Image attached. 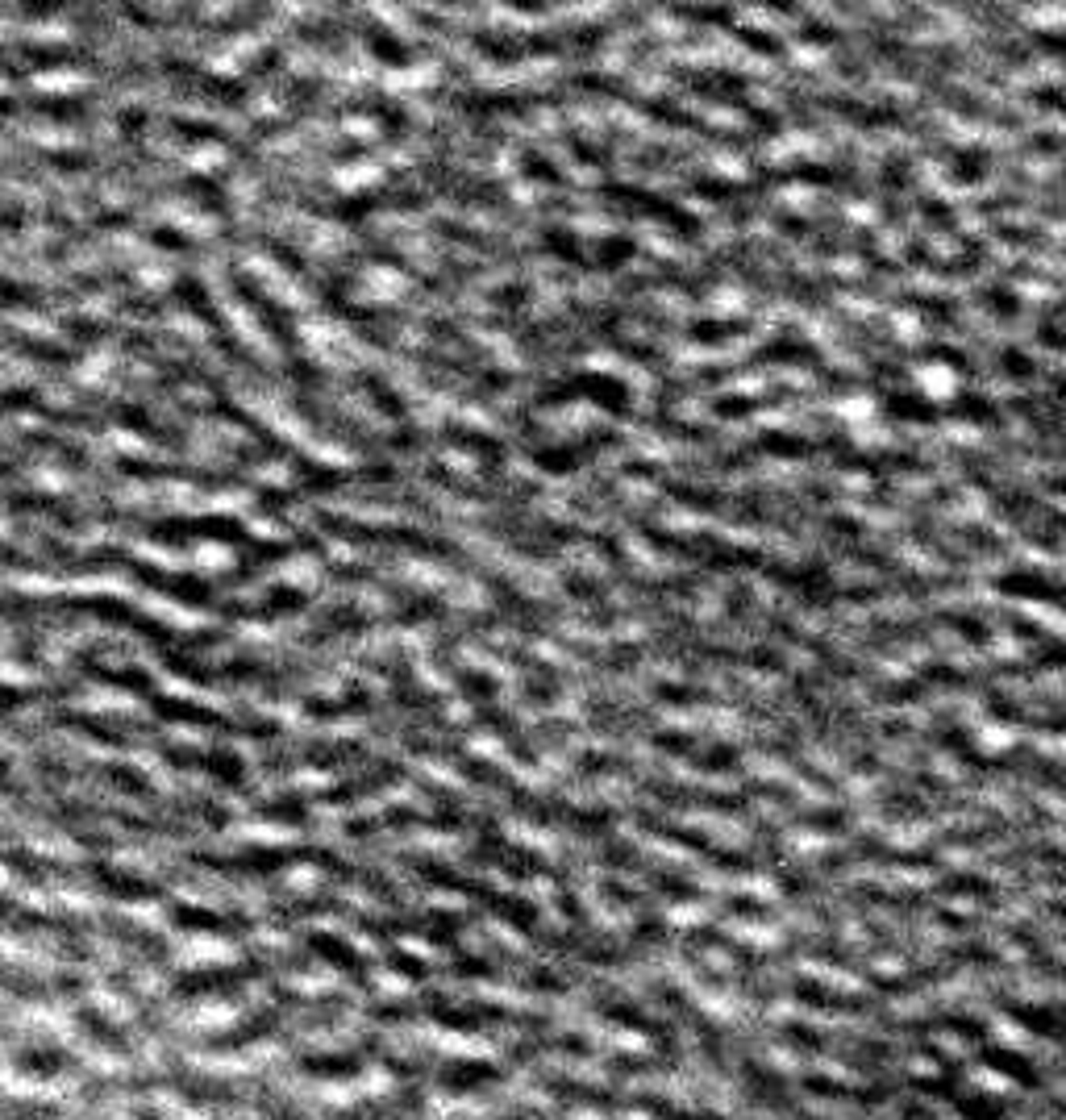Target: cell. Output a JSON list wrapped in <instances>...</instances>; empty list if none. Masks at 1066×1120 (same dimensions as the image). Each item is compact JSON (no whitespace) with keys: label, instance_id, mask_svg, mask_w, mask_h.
<instances>
[{"label":"cell","instance_id":"1","mask_svg":"<svg viewBox=\"0 0 1066 1120\" xmlns=\"http://www.w3.org/2000/svg\"><path fill=\"white\" fill-rule=\"evenodd\" d=\"M266 975L263 958H246L242 967H221V970H192V975H179L175 979V991L179 995H209V991H238L246 979H259Z\"/></svg>","mask_w":1066,"mask_h":1120},{"label":"cell","instance_id":"2","mask_svg":"<svg viewBox=\"0 0 1066 1120\" xmlns=\"http://www.w3.org/2000/svg\"><path fill=\"white\" fill-rule=\"evenodd\" d=\"M154 542H172V537H229V542H246V533L229 516H205V521H167L151 530Z\"/></svg>","mask_w":1066,"mask_h":1120},{"label":"cell","instance_id":"3","mask_svg":"<svg viewBox=\"0 0 1066 1120\" xmlns=\"http://www.w3.org/2000/svg\"><path fill=\"white\" fill-rule=\"evenodd\" d=\"M229 280H233V292H238V296H242V300H246L250 308L259 313V321H263V329H271V338H275L280 346H287V350H296V329L287 325L284 313H280L275 304L266 300V296H259V292H254V284H250L246 275H229Z\"/></svg>","mask_w":1066,"mask_h":1120},{"label":"cell","instance_id":"4","mask_svg":"<svg viewBox=\"0 0 1066 1120\" xmlns=\"http://www.w3.org/2000/svg\"><path fill=\"white\" fill-rule=\"evenodd\" d=\"M575 392H584V396L600 400V404H609V408H625V388L609 375H579L575 383H563L558 392H546L542 404H558V400H571Z\"/></svg>","mask_w":1066,"mask_h":1120},{"label":"cell","instance_id":"5","mask_svg":"<svg viewBox=\"0 0 1066 1120\" xmlns=\"http://www.w3.org/2000/svg\"><path fill=\"white\" fill-rule=\"evenodd\" d=\"M308 949H317L325 962H334V967L342 970V975H350V979H359V983H367V988H371V970H367V962H362L359 954L346 946L342 937H329V933H308Z\"/></svg>","mask_w":1066,"mask_h":1120},{"label":"cell","instance_id":"6","mask_svg":"<svg viewBox=\"0 0 1066 1120\" xmlns=\"http://www.w3.org/2000/svg\"><path fill=\"white\" fill-rule=\"evenodd\" d=\"M500 1079V1066L492 1063H450L438 1070V1083L442 1087H450V1091H476L483 1083H496Z\"/></svg>","mask_w":1066,"mask_h":1120},{"label":"cell","instance_id":"7","mask_svg":"<svg viewBox=\"0 0 1066 1120\" xmlns=\"http://www.w3.org/2000/svg\"><path fill=\"white\" fill-rule=\"evenodd\" d=\"M392 779H400V766H392V762H380L371 775H362V779H350V783H342V787H334V792H325V800L329 804H350V800H362V796H375L383 783H392Z\"/></svg>","mask_w":1066,"mask_h":1120},{"label":"cell","instance_id":"8","mask_svg":"<svg viewBox=\"0 0 1066 1120\" xmlns=\"http://www.w3.org/2000/svg\"><path fill=\"white\" fill-rule=\"evenodd\" d=\"M275 1025H280V1016H275V1012H254V1016H246L238 1029H229V1033H221V1037H213L209 1049H242V1045L259 1042V1037H266V1033H275Z\"/></svg>","mask_w":1066,"mask_h":1120},{"label":"cell","instance_id":"9","mask_svg":"<svg viewBox=\"0 0 1066 1120\" xmlns=\"http://www.w3.org/2000/svg\"><path fill=\"white\" fill-rule=\"evenodd\" d=\"M362 1063H367L362 1054H308V1058H300V1070L317 1075V1079H354Z\"/></svg>","mask_w":1066,"mask_h":1120},{"label":"cell","instance_id":"10","mask_svg":"<svg viewBox=\"0 0 1066 1120\" xmlns=\"http://www.w3.org/2000/svg\"><path fill=\"white\" fill-rule=\"evenodd\" d=\"M76 1021L96 1045H105V1049H113V1054H125V1049H130V1037H125V1033L105 1016V1012H96V1008H79Z\"/></svg>","mask_w":1066,"mask_h":1120},{"label":"cell","instance_id":"11","mask_svg":"<svg viewBox=\"0 0 1066 1120\" xmlns=\"http://www.w3.org/2000/svg\"><path fill=\"white\" fill-rule=\"evenodd\" d=\"M88 874H92L109 895H117V900H154L151 883H142V879H133V874H117V871H109V867H100V862H88Z\"/></svg>","mask_w":1066,"mask_h":1120},{"label":"cell","instance_id":"12","mask_svg":"<svg viewBox=\"0 0 1066 1120\" xmlns=\"http://www.w3.org/2000/svg\"><path fill=\"white\" fill-rule=\"evenodd\" d=\"M13 1066H17L21 1075L46 1079V1075H58V1070H71L76 1058H67L63 1049H38V1045H30V1049H21L17 1058H13Z\"/></svg>","mask_w":1066,"mask_h":1120},{"label":"cell","instance_id":"13","mask_svg":"<svg viewBox=\"0 0 1066 1120\" xmlns=\"http://www.w3.org/2000/svg\"><path fill=\"white\" fill-rule=\"evenodd\" d=\"M617 437L612 434H596V437H588V442H579V446H567V450H542V455H533L537 458V467H546V471H571L575 462H584L588 458V450H600V446H612Z\"/></svg>","mask_w":1066,"mask_h":1120},{"label":"cell","instance_id":"14","mask_svg":"<svg viewBox=\"0 0 1066 1120\" xmlns=\"http://www.w3.org/2000/svg\"><path fill=\"white\" fill-rule=\"evenodd\" d=\"M796 995L804 1004L813 1008H825V1012H867V1000H858V995H833V991H825L820 983H808V979H800L796 983Z\"/></svg>","mask_w":1066,"mask_h":1120},{"label":"cell","instance_id":"15","mask_svg":"<svg viewBox=\"0 0 1066 1120\" xmlns=\"http://www.w3.org/2000/svg\"><path fill=\"white\" fill-rule=\"evenodd\" d=\"M175 921L184 925V929H205V933H246V921L242 916H233V921H226V916H217V912H209V908H175Z\"/></svg>","mask_w":1066,"mask_h":1120},{"label":"cell","instance_id":"16","mask_svg":"<svg viewBox=\"0 0 1066 1120\" xmlns=\"http://www.w3.org/2000/svg\"><path fill=\"white\" fill-rule=\"evenodd\" d=\"M983 1063L991 1066V1070H1004V1075H1012L1016 1083H1025V1087H1037V1070H1033V1063H1025L1021 1054H1012V1049H983Z\"/></svg>","mask_w":1066,"mask_h":1120},{"label":"cell","instance_id":"17","mask_svg":"<svg viewBox=\"0 0 1066 1120\" xmlns=\"http://www.w3.org/2000/svg\"><path fill=\"white\" fill-rule=\"evenodd\" d=\"M1000 1008L1016 1016L1025 1029H1037V1033H1046V1037H1058V1008H1025V1004H1012V1000H1000Z\"/></svg>","mask_w":1066,"mask_h":1120},{"label":"cell","instance_id":"18","mask_svg":"<svg viewBox=\"0 0 1066 1120\" xmlns=\"http://www.w3.org/2000/svg\"><path fill=\"white\" fill-rule=\"evenodd\" d=\"M0 338L9 346H17L21 354H30V359H42V362H71L76 354H67L63 346H51V342H34V338H25L17 329H0Z\"/></svg>","mask_w":1066,"mask_h":1120},{"label":"cell","instance_id":"19","mask_svg":"<svg viewBox=\"0 0 1066 1120\" xmlns=\"http://www.w3.org/2000/svg\"><path fill=\"white\" fill-rule=\"evenodd\" d=\"M825 105H829L833 113L854 117L858 125H887V121H900V113H895V109H867V105H854V100H841V96H825Z\"/></svg>","mask_w":1066,"mask_h":1120},{"label":"cell","instance_id":"20","mask_svg":"<svg viewBox=\"0 0 1066 1120\" xmlns=\"http://www.w3.org/2000/svg\"><path fill=\"white\" fill-rule=\"evenodd\" d=\"M759 362H804V367H820L817 350L804 342H779V346H766L759 354Z\"/></svg>","mask_w":1066,"mask_h":1120},{"label":"cell","instance_id":"21","mask_svg":"<svg viewBox=\"0 0 1066 1120\" xmlns=\"http://www.w3.org/2000/svg\"><path fill=\"white\" fill-rule=\"evenodd\" d=\"M995 588L1000 591H1021V596H1042V600H1058V591L1049 588L1042 575H1004Z\"/></svg>","mask_w":1066,"mask_h":1120},{"label":"cell","instance_id":"22","mask_svg":"<svg viewBox=\"0 0 1066 1120\" xmlns=\"http://www.w3.org/2000/svg\"><path fill=\"white\" fill-rule=\"evenodd\" d=\"M100 779L117 783V787H121V792H130V796L151 800V783H146V775H138V771H130V766H100Z\"/></svg>","mask_w":1066,"mask_h":1120},{"label":"cell","instance_id":"23","mask_svg":"<svg viewBox=\"0 0 1066 1120\" xmlns=\"http://www.w3.org/2000/svg\"><path fill=\"white\" fill-rule=\"evenodd\" d=\"M367 704H371V700H367V692H359V687H354V692H350L346 700H334V704L308 700L305 708L313 712V717H342V712H359V708H367Z\"/></svg>","mask_w":1066,"mask_h":1120},{"label":"cell","instance_id":"24","mask_svg":"<svg viewBox=\"0 0 1066 1120\" xmlns=\"http://www.w3.org/2000/svg\"><path fill=\"white\" fill-rule=\"evenodd\" d=\"M958 1112L967 1120H1009V1112L1000 1108V1103H991V1100H983V1096H958Z\"/></svg>","mask_w":1066,"mask_h":1120},{"label":"cell","instance_id":"25","mask_svg":"<svg viewBox=\"0 0 1066 1120\" xmlns=\"http://www.w3.org/2000/svg\"><path fill=\"white\" fill-rule=\"evenodd\" d=\"M759 450H771V455H783V458H804V455H813L817 446H813V442H800V437L766 434V437H759Z\"/></svg>","mask_w":1066,"mask_h":1120},{"label":"cell","instance_id":"26","mask_svg":"<svg viewBox=\"0 0 1066 1120\" xmlns=\"http://www.w3.org/2000/svg\"><path fill=\"white\" fill-rule=\"evenodd\" d=\"M200 771H213L217 779H226V783H242V762L233 759V754H221V750H213L200 759Z\"/></svg>","mask_w":1066,"mask_h":1120},{"label":"cell","instance_id":"27","mask_svg":"<svg viewBox=\"0 0 1066 1120\" xmlns=\"http://www.w3.org/2000/svg\"><path fill=\"white\" fill-rule=\"evenodd\" d=\"M362 388L371 392V400L380 404V408L388 413V417H396V421L408 417V413H404V404H400V396H392V392L383 388V380H375V375H362Z\"/></svg>","mask_w":1066,"mask_h":1120},{"label":"cell","instance_id":"28","mask_svg":"<svg viewBox=\"0 0 1066 1120\" xmlns=\"http://www.w3.org/2000/svg\"><path fill=\"white\" fill-rule=\"evenodd\" d=\"M263 817L284 820V825H300V820H308V808L300 800H280V804H263Z\"/></svg>","mask_w":1066,"mask_h":1120},{"label":"cell","instance_id":"29","mask_svg":"<svg viewBox=\"0 0 1066 1120\" xmlns=\"http://www.w3.org/2000/svg\"><path fill=\"white\" fill-rule=\"evenodd\" d=\"M941 892H950V895H983L988 900V883L979 879V874H954V879H946L941 883Z\"/></svg>","mask_w":1066,"mask_h":1120},{"label":"cell","instance_id":"30","mask_svg":"<svg viewBox=\"0 0 1066 1120\" xmlns=\"http://www.w3.org/2000/svg\"><path fill=\"white\" fill-rule=\"evenodd\" d=\"M446 437H455V442H462V446H476V450H483V455L492 458H504V450H500V442H492V437H479V434H471V429H446Z\"/></svg>","mask_w":1066,"mask_h":1120},{"label":"cell","instance_id":"31","mask_svg":"<svg viewBox=\"0 0 1066 1120\" xmlns=\"http://www.w3.org/2000/svg\"><path fill=\"white\" fill-rule=\"evenodd\" d=\"M692 762H696L700 771H733V766H738V750L721 746V750H712V754H696Z\"/></svg>","mask_w":1066,"mask_h":1120},{"label":"cell","instance_id":"32","mask_svg":"<svg viewBox=\"0 0 1066 1120\" xmlns=\"http://www.w3.org/2000/svg\"><path fill=\"white\" fill-rule=\"evenodd\" d=\"M750 329V321H725V325H696L692 329V338H700V342H712V338H738V334H746Z\"/></svg>","mask_w":1066,"mask_h":1120},{"label":"cell","instance_id":"33","mask_svg":"<svg viewBox=\"0 0 1066 1120\" xmlns=\"http://www.w3.org/2000/svg\"><path fill=\"white\" fill-rule=\"evenodd\" d=\"M371 46H375V55H380V58H388V63H400V67H404V63L413 58V55H408V46H400V42H392L388 34H380V30L371 34Z\"/></svg>","mask_w":1066,"mask_h":1120},{"label":"cell","instance_id":"34","mask_svg":"<svg viewBox=\"0 0 1066 1120\" xmlns=\"http://www.w3.org/2000/svg\"><path fill=\"white\" fill-rule=\"evenodd\" d=\"M887 408H892V413H900V417L937 421V408H929V404H916V400H908V396H892V400H887Z\"/></svg>","mask_w":1066,"mask_h":1120},{"label":"cell","instance_id":"35","mask_svg":"<svg viewBox=\"0 0 1066 1120\" xmlns=\"http://www.w3.org/2000/svg\"><path fill=\"white\" fill-rule=\"evenodd\" d=\"M458 684H462V692H467L471 700H488V696H496V684L488 679V675H476V671H462V675H458Z\"/></svg>","mask_w":1066,"mask_h":1120},{"label":"cell","instance_id":"36","mask_svg":"<svg viewBox=\"0 0 1066 1120\" xmlns=\"http://www.w3.org/2000/svg\"><path fill=\"white\" fill-rule=\"evenodd\" d=\"M633 250H638V246H633V242H629V238H617V242H604V246H600V267H617V263H625V259H629V254H633Z\"/></svg>","mask_w":1066,"mask_h":1120},{"label":"cell","instance_id":"37","mask_svg":"<svg viewBox=\"0 0 1066 1120\" xmlns=\"http://www.w3.org/2000/svg\"><path fill=\"white\" fill-rule=\"evenodd\" d=\"M388 962H392V970L404 975V979H425V962H417V958H413V954H404V949H396Z\"/></svg>","mask_w":1066,"mask_h":1120},{"label":"cell","instance_id":"38","mask_svg":"<svg viewBox=\"0 0 1066 1120\" xmlns=\"http://www.w3.org/2000/svg\"><path fill=\"white\" fill-rule=\"evenodd\" d=\"M783 1037H787V1042H796L800 1049H825V1037L813 1033V1029H804V1025H787L783 1029Z\"/></svg>","mask_w":1066,"mask_h":1120},{"label":"cell","instance_id":"39","mask_svg":"<svg viewBox=\"0 0 1066 1120\" xmlns=\"http://www.w3.org/2000/svg\"><path fill=\"white\" fill-rule=\"evenodd\" d=\"M754 408H762V400H721V404H717L721 417H746V413H754Z\"/></svg>","mask_w":1066,"mask_h":1120},{"label":"cell","instance_id":"40","mask_svg":"<svg viewBox=\"0 0 1066 1120\" xmlns=\"http://www.w3.org/2000/svg\"><path fill=\"white\" fill-rule=\"evenodd\" d=\"M383 1103H359V1108H346V1112H338V1120H383Z\"/></svg>","mask_w":1066,"mask_h":1120},{"label":"cell","instance_id":"41","mask_svg":"<svg viewBox=\"0 0 1066 1120\" xmlns=\"http://www.w3.org/2000/svg\"><path fill=\"white\" fill-rule=\"evenodd\" d=\"M455 975H471V979H488L492 975V967L483 962V958H458L455 962Z\"/></svg>","mask_w":1066,"mask_h":1120},{"label":"cell","instance_id":"42","mask_svg":"<svg viewBox=\"0 0 1066 1120\" xmlns=\"http://www.w3.org/2000/svg\"><path fill=\"white\" fill-rule=\"evenodd\" d=\"M738 38L750 42L754 51H766V55H779V42H775V38H766V34H754V30H738Z\"/></svg>","mask_w":1066,"mask_h":1120},{"label":"cell","instance_id":"43","mask_svg":"<svg viewBox=\"0 0 1066 1120\" xmlns=\"http://www.w3.org/2000/svg\"><path fill=\"white\" fill-rule=\"evenodd\" d=\"M530 988H537V991H563L567 983H563L558 975H550V970H533V975H530Z\"/></svg>","mask_w":1066,"mask_h":1120},{"label":"cell","instance_id":"44","mask_svg":"<svg viewBox=\"0 0 1066 1120\" xmlns=\"http://www.w3.org/2000/svg\"><path fill=\"white\" fill-rule=\"evenodd\" d=\"M371 1016H375V1021H408V1016H413V1004H383V1008H375Z\"/></svg>","mask_w":1066,"mask_h":1120},{"label":"cell","instance_id":"45","mask_svg":"<svg viewBox=\"0 0 1066 1120\" xmlns=\"http://www.w3.org/2000/svg\"><path fill=\"white\" fill-rule=\"evenodd\" d=\"M1004 367H1009L1012 375H1033V362L1029 359H1021L1016 350H1004Z\"/></svg>","mask_w":1066,"mask_h":1120},{"label":"cell","instance_id":"46","mask_svg":"<svg viewBox=\"0 0 1066 1120\" xmlns=\"http://www.w3.org/2000/svg\"><path fill=\"white\" fill-rule=\"evenodd\" d=\"M654 746H663V750H696V741L692 738H675V733H658Z\"/></svg>","mask_w":1066,"mask_h":1120},{"label":"cell","instance_id":"47","mask_svg":"<svg viewBox=\"0 0 1066 1120\" xmlns=\"http://www.w3.org/2000/svg\"><path fill=\"white\" fill-rule=\"evenodd\" d=\"M525 172L530 175H537V179H550V184H558V172H550L542 159H525Z\"/></svg>","mask_w":1066,"mask_h":1120},{"label":"cell","instance_id":"48","mask_svg":"<svg viewBox=\"0 0 1066 1120\" xmlns=\"http://www.w3.org/2000/svg\"><path fill=\"white\" fill-rule=\"evenodd\" d=\"M142 121H146V113H142V109H125V113H121V130H125V133H138V130H142Z\"/></svg>","mask_w":1066,"mask_h":1120},{"label":"cell","instance_id":"49","mask_svg":"<svg viewBox=\"0 0 1066 1120\" xmlns=\"http://www.w3.org/2000/svg\"><path fill=\"white\" fill-rule=\"evenodd\" d=\"M154 242H159V246H175V250H184V246H188V242H184L179 233H167V229H159V233H154Z\"/></svg>","mask_w":1066,"mask_h":1120},{"label":"cell","instance_id":"50","mask_svg":"<svg viewBox=\"0 0 1066 1120\" xmlns=\"http://www.w3.org/2000/svg\"><path fill=\"white\" fill-rule=\"evenodd\" d=\"M133 1120H163V1117H159V1112H146V1108H142V1112H133Z\"/></svg>","mask_w":1066,"mask_h":1120},{"label":"cell","instance_id":"51","mask_svg":"<svg viewBox=\"0 0 1066 1120\" xmlns=\"http://www.w3.org/2000/svg\"><path fill=\"white\" fill-rule=\"evenodd\" d=\"M509 1120H537V1117H533V1112H513Z\"/></svg>","mask_w":1066,"mask_h":1120},{"label":"cell","instance_id":"52","mask_svg":"<svg viewBox=\"0 0 1066 1120\" xmlns=\"http://www.w3.org/2000/svg\"><path fill=\"white\" fill-rule=\"evenodd\" d=\"M0 471H13V467H9V462H0Z\"/></svg>","mask_w":1066,"mask_h":1120}]
</instances>
